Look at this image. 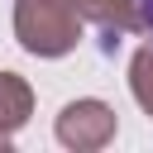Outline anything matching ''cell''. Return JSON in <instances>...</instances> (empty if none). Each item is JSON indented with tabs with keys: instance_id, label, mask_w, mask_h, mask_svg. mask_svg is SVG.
Returning <instances> with one entry per match:
<instances>
[{
	"instance_id": "cell-2",
	"label": "cell",
	"mask_w": 153,
	"mask_h": 153,
	"mask_svg": "<svg viewBox=\"0 0 153 153\" xmlns=\"http://www.w3.org/2000/svg\"><path fill=\"white\" fill-rule=\"evenodd\" d=\"M115 139V110L105 105V100H72V105H62V115H57V143H67V148H76V153H91V148H105Z\"/></svg>"
},
{
	"instance_id": "cell-4",
	"label": "cell",
	"mask_w": 153,
	"mask_h": 153,
	"mask_svg": "<svg viewBox=\"0 0 153 153\" xmlns=\"http://www.w3.org/2000/svg\"><path fill=\"white\" fill-rule=\"evenodd\" d=\"M105 38L115 33H143V14H139V0H86L81 10Z\"/></svg>"
},
{
	"instance_id": "cell-1",
	"label": "cell",
	"mask_w": 153,
	"mask_h": 153,
	"mask_svg": "<svg viewBox=\"0 0 153 153\" xmlns=\"http://www.w3.org/2000/svg\"><path fill=\"white\" fill-rule=\"evenodd\" d=\"M81 14L67 0H14V38L33 57H62L81 43Z\"/></svg>"
},
{
	"instance_id": "cell-7",
	"label": "cell",
	"mask_w": 153,
	"mask_h": 153,
	"mask_svg": "<svg viewBox=\"0 0 153 153\" xmlns=\"http://www.w3.org/2000/svg\"><path fill=\"white\" fill-rule=\"evenodd\" d=\"M67 5H72V10H76V14H81V10H86V0H67ZM81 19H86V14H81Z\"/></svg>"
},
{
	"instance_id": "cell-5",
	"label": "cell",
	"mask_w": 153,
	"mask_h": 153,
	"mask_svg": "<svg viewBox=\"0 0 153 153\" xmlns=\"http://www.w3.org/2000/svg\"><path fill=\"white\" fill-rule=\"evenodd\" d=\"M129 86H134V100L153 115V43L134 53V62H129Z\"/></svg>"
},
{
	"instance_id": "cell-3",
	"label": "cell",
	"mask_w": 153,
	"mask_h": 153,
	"mask_svg": "<svg viewBox=\"0 0 153 153\" xmlns=\"http://www.w3.org/2000/svg\"><path fill=\"white\" fill-rule=\"evenodd\" d=\"M33 115V91L24 76L0 72V148H10V139L24 129V120Z\"/></svg>"
},
{
	"instance_id": "cell-6",
	"label": "cell",
	"mask_w": 153,
	"mask_h": 153,
	"mask_svg": "<svg viewBox=\"0 0 153 153\" xmlns=\"http://www.w3.org/2000/svg\"><path fill=\"white\" fill-rule=\"evenodd\" d=\"M139 14H143V33H153V0H139Z\"/></svg>"
}]
</instances>
